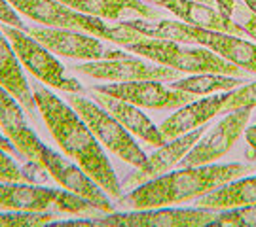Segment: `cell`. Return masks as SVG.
Returning <instances> with one entry per match:
<instances>
[{"label": "cell", "mask_w": 256, "mask_h": 227, "mask_svg": "<svg viewBox=\"0 0 256 227\" xmlns=\"http://www.w3.org/2000/svg\"><path fill=\"white\" fill-rule=\"evenodd\" d=\"M0 23L10 25V27L21 28V30H25V28H27L25 25H23L21 17L18 15L16 8L10 4L8 0H0Z\"/></svg>", "instance_id": "4316f807"}, {"label": "cell", "mask_w": 256, "mask_h": 227, "mask_svg": "<svg viewBox=\"0 0 256 227\" xmlns=\"http://www.w3.org/2000/svg\"><path fill=\"white\" fill-rule=\"evenodd\" d=\"M74 72L84 74L93 80L104 82H138V80H160V82H174L180 72L167 68L164 64H152L135 57H120V59H102V61H86L74 66Z\"/></svg>", "instance_id": "9c48e42d"}, {"label": "cell", "mask_w": 256, "mask_h": 227, "mask_svg": "<svg viewBox=\"0 0 256 227\" xmlns=\"http://www.w3.org/2000/svg\"><path fill=\"white\" fill-rule=\"evenodd\" d=\"M239 27L243 28L245 36L252 38L256 42V15L250 9H239Z\"/></svg>", "instance_id": "83f0119b"}, {"label": "cell", "mask_w": 256, "mask_h": 227, "mask_svg": "<svg viewBox=\"0 0 256 227\" xmlns=\"http://www.w3.org/2000/svg\"><path fill=\"white\" fill-rule=\"evenodd\" d=\"M0 85L6 87L19 100V104L32 116V112L36 110L34 93L30 91V85L21 70L18 55L14 51L8 36L2 32V28H0Z\"/></svg>", "instance_id": "ffe728a7"}, {"label": "cell", "mask_w": 256, "mask_h": 227, "mask_svg": "<svg viewBox=\"0 0 256 227\" xmlns=\"http://www.w3.org/2000/svg\"><path fill=\"white\" fill-rule=\"evenodd\" d=\"M243 80L245 78H236V76H226V74H192L188 78L174 80L169 87L198 97V95H212V93L234 91L241 87Z\"/></svg>", "instance_id": "7402d4cb"}, {"label": "cell", "mask_w": 256, "mask_h": 227, "mask_svg": "<svg viewBox=\"0 0 256 227\" xmlns=\"http://www.w3.org/2000/svg\"><path fill=\"white\" fill-rule=\"evenodd\" d=\"M248 119H250V110L247 108L228 112L226 118L220 119L202 140H198L190 148V152L178 161V165L182 169H188V167L210 165L222 159L239 140L241 133H245Z\"/></svg>", "instance_id": "ba28073f"}, {"label": "cell", "mask_w": 256, "mask_h": 227, "mask_svg": "<svg viewBox=\"0 0 256 227\" xmlns=\"http://www.w3.org/2000/svg\"><path fill=\"white\" fill-rule=\"evenodd\" d=\"M256 108V82H248L247 85H241L236 91H228V99L222 112H234V110Z\"/></svg>", "instance_id": "d4e9b609"}, {"label": "cell", "mask_w": 256, "mask_h": 227, "mask_svg": "<svg viewBox=\"0 0 256 227\" xmlns=\"http://www.w3.org/2000/svg\"><path fill=\"white\" fill-rule=\"evenodd\" d=\"M59 2L74 11L104 19V21H120L128 17H162L160 11L152 9L142 0H59Z\"/></svg>", "instance_id": "d6986e66"}, {"label": "cell", "mask_w": 256, "mask_h": 227, "mask_svg": "<svg viewBox=\"0 0 256 227\" xmlns=\"http://www.w3.org/2000/svg\"><path fill=\"white\" fill-rule=\"evenodd\" d=\"M36 161L46 169V173L50 174L61 188L72 191V193H78V195L86 197L88 201H92L93 205L99 210H102L104 214L114 212V207H112L110 201L104 197V191H102L88 174L84 173L78 165L70 163L68 159H64L63 155H59L57 152H54L50 146H46V144L40 146Z\"/></svg>", "instance_id": "7c38bea8"}, {"label": "cell", "mask_w": 256, "mask_h": 227, "mask_svg": "<svg viewBox=\"0 0 256 227\" xmlns=\"http://www.w3.org/2000/svg\"><path fill=\"white\" fill-rule=\"evenodd\" d=\"M228 99V91L220 93V95H209L207 99L202 100H192L188 104H184L180 108H176L173 116L165 119L160 125V131L164 135L165 140H173L176 136L186 135L190 131L203 127L207 121L214 118L216 114L222 112L224 104Z\"/></svg>", "instance_id": "9a60e30c"}, {"label": "cell", "mask_w": 256, "mask_h": 227, "mask_svg": "<svg viewBox=\"0 0 256 227\" xmlns=\"http://www.w3.org/2000/svg\"><path fill=\"white\" fill-rule=\"evenodd\" d=\"M0 210L19 212H64L82 218H101L99 210L92 201L68 190L40 188L27 182H0Z\"/></svg>", "instance_id": "3957f363"}, {"label": "cell", "mask_w": 256, "mask_h": 227, "mask_svg": "<svg viewBox=\"0 0 256 227\" xmlns=\"http://www.w3.org/2000/svg\"><path fill=\"white\" fill-rule=\"evenodd\" d=\"M245 140L248 142V146L256 152V123L250 127H245Z\"/></svg>", "instance_id": "f546056e"}, {"label": "cell", "mask_w": 256, "mask_h": 227, "mask_svg": "<svg viewBox=\"0 0 256 227\" xmlns=\"http://www.w3.org/2000/svg\"><path fill=\"white\" fill-rule=\"evenodd\" d=\"M16 8V11L23 13L25 17L40 23L42 27L54 28H74L86 32L88 17L86 13L66 8L59 0H8Z\"/></svg>", "instance_id": "e0dca14e"}, {"label": "cell", "mask_w": 256, "mask_h": 227, "mask_svg": "<svg viewBox=\"0 0 256 227\" xmlns=\"http://www.w3.org/2000/svg\"><path fill=\"white\" fill-rule=\"evenodd\" d=\"M92 91L131 102L138 108L150 110H176L196 99L190 93H182V91H176L173 87H165L160 80H138V82L93 85Z\"/></svg>", "instance_id": "8fae6325"}, {"label": "cell", "mask_w": 256, "mask_h": 227, "mask_svg": "<svg viewBox=\"0 0 256 227\" xmlns=\"http://www.w3.org/2000/svg\"><path fill=\"white\" fill-rule=\"evenodd\" d=\"M25 32L36 38L40 44H44L52 53L78 59V61H102V59H120L128 53L106 49L97 40V36H92L82 30L74 28H25Z\"/></svg>", "instance_id": "30bf717a"}, {"label": "cell", "mask_w": 256, "mask_h": 227, "mask_svg": "<svg viewBox=\"0 0 256 227\" xmlns=\"http://www.w3.org/2000/svg\"><path fill=\"white\" fill-rule=\"evenodd\" d=\"M218 210L209 209H144L133 212H110L101 218L54 222L52 227H203L212 222Z\"/></svg>", "instance_id": "5b68a950"}, {"label": "cell", "mask_w": 256, "mask_h": 227, "mask_svg": "<svg viewBox=\"0 0 256 227\" xmlns=\"http://www.w3.org/2000/svg\"><path fill=\"white\" fill-rule=\"evenodd\" d=\"M245 6L256 15V0H245Z\"/></svg>", "instance_id": "1f68e13d"}, {"label": "cell", "mask_w": 256, "mask_h": 227, "mask_svg": "<svg viewBox=\"0 0 256 227\" xmlns=\"http://www.w3.org/2000/svg\"><path fill=\"white\" fill-rule=\"evenodd\" d=\"M250 171L252 167L241 163H210L188 169L180 167L174 173H165L156 180H150L128 191L118 199V207L129 210H144L190 203Z\"/></svg>", "instance_id": "7a4b0ae2"}, {"label": "cell", "mask_w": 256, "mask_h": 227, "mask_svg": "<svg viewBox=\"0 0 256 227\" xmlns=\"http://www.w3.org/2000/svg\"><path fill=\"white\" fill-rule=\"evenodd\" d=\"M34 100L48 129L59 148L82 169L110 197H122V186L114 173L102 144L68 102H63L55 93L42 85H34Z\"/></svg>", "instance_id": "6da1fadb"}, {"label": "cell", "mask_w": 256, "mask_h": 227, "mask_svg": "<svg viewBox=\"0 0 256 227\" xmlns=\"http://www.w3.org/2000/svg\"><path fill=\"white\" fill-rule=\"evenodd\" d=\"M209 227H256V205L218 210Z\"/></svg>", "instance_id": "603a6c76"}, {"label": "cell", "mask_w": 256, "mask_h": 227, "mask_svg": "<svg viewBox=\"0 0 256 227\" xmlns=\"http://www.w3.org/2000/svg\"><path fill=\"white\" fill-rule=\"evenodd\" d=\"M0 28L12 42V47L18 55L19 63L36 80L50 87L64 91V93H76V95L82 93L84 87L80 85V82L66 74V68L59 63V59H55V55L44 44H40L36 38H32L21 28L10 27V25H4Z\"/></svg>", "instance_id": "52a82bcc"}, {"label": "cell", "mask_w": 256, "mask_h": 227, "mask_svg": "<svg viewBox=\"0 0 256 227\" xmlns=\"http://www.w3.org/2000/svg\"><path fill=\"white\" fill-rule=\"evenodd\" d=\"M198 2H203V4H209V6H214V0H198Z\"/></svg>", "instance_id": "d6a6232c"}, {"label": "cell", "mask_w": 256, "mask_h": 227, "mask_svg": "<svg viewBox=\"0 0 256 227\" xmlns=\"http://www.w3.org/2000/svg\"><path fill=\"white\" fill-rule=\"evenodd\" d=\"M142 2H146V4H154V0H142Z\"/></svg>", "instance_id": "836d02e7"}, {"label": "cell", "mask_w": 256, "mask_h": 227, "mask_svg": "<svg viewBox=\"0 0 256 227\" xmlns=\"http://www.w3.org/2000/svg\"><path fill=\"white\" fill-rule=\"evenodd\" d=\"M154 6L169 9L182 23H188L194 27L245 36L243 28L239 27L234 19L222 17L216 6H209V4H203L198 0H154Z\"/></svg>", "instance_id": "2e32d148"}, {"label": "cell", "mask_w": 256, "mask_h": 227, "mask_svg": "<svg viewBox=\"0 0 256 227\" xmlns=\"http://www.w3.org/2000/svg\"><path fill=\"white\" fill-rule=\"evenodd\" d=\"M92 95L95 102L99 106H102L108 114H112L133 136H138L140 140H144L150 146H164L167 142L164 135H162L160 127H156L154 123L150 121V118H146L138 110V106L131 104V102H126V100L108 97V95H102V93H97V91H92Z\"/></svg>", "instance_id": "ac0fdd59"}, {"label": "cell", "mask_w": 256, "mask_h": 227, "mask_svg": "<svg viewBox=\"0 0 256 227\" xmlns=\"http://www.w3.org/2000/svg\"><path fill=\"white\" fill-rule=\"evenodd\" d=\"M6 154L8 152L0 148V182H27L28 184V176L25 174V171L19 169L14 163V159H10Z\"/></svg>", "instance_id": "484cf974"}, {"label": "cell", "mask_w": 256, "mask_h": 227, "mask_svg": "<svg viewBox=\"0 0 256 227\" xmlns=\"http://www.w3.org/2000/svg\"><path fill=\"white\" fill-rule=\"evenodd\" d=\"M0 148L4 150V152H8V154H16L18 150H16V146L10 142V138L4 133H2V129H0Z\"/></svg>", "instance_id": "4dcf8cb0"}, {"label": "cell", "mask_w": 256, "mask_h": 227, "mask_svg": "<svg viewBox=\"0 0 256 227\" xmlns=\"http://www.w3.org/2000/svg\"><path fill=\"white\" fill-rule=\"evenodd\" d=\"M205 135V129L200 127L196 131H190L186 135H180L173 138V140H167L164 146H158L154 154L146 157L142 163L135 167L131 173L126 176V180L122 182V191H131L146 184L150 180H156L160 176H164L165 173H169L174 165H178V161L182 159L184 155L190 152L192 148L202 136Z\"/></svg>", "instance_id": "4fadbf2b"}, {"label": "cell", "mask_w": 256, "mask_h": 227, "mask_svg": "<svg viewBox=\"0 0 256 227\" xmlns=\"http://www.w3.org/2000/svg\"><path fill=\"white\" fill-rule=\"evenodd\" d=\"M247 205H256V176L236 178L196 199L198 209L209 210H226L236 209V207H247Z\"/></svg>", "instance_id": "44dd1931"}, {"label": "cell", "mask_w": 256, "mask_h": 227, "mask_svg": "<svg viewBox=\"0 0 256 227\" xmlns=\"http://www.w3.org/2000/svg\"><path fill=\"white\" fill-rule=\"evenodd\" d=\"M19 100L6 87L0 85V129L16 146L18 154L28 161H36L42 140L28 127Z\"/></svg>", "instance_id": "5bb4252c"}, {"label": "cell", "mask_w": 256, "mask_h": 227, "mask_svg": "<svg viewBox=\"0 0 256 227\" xmlns=\"http://www.w3.org/2000/svg\"><path fill=\"white\" fill-rule=\"evenodd\" d=\"M57 220L55 212H19L10 210L0 214V227H46Z\"/></svg>", "instance_id": "cb8c5ba5"}, {"label": "cell", "mask_w": 256, "mask_h": 227, "mask_svg": "<svg viewBox=\"0 0 256 227\" xmlns=\"http://www.w3.org/2000/svg\"><path fill=\"white\" fill-rule=\"evenodd\" d=\"M66 102L86 121V125L95 135V138L116 157H120L122 161L133 165V167H138L146 159V155L137 146L133 135L97 102L78 97L76 93H68Z\"/></svg>", "instance_id": "8992f818"}, {"label": "cell", "mask_w": 256, "mask_h": 227, "mask_svg": "<svg viewBox=\"0 0 256 227\" xmlns=\"http://www.w3.org/2000/svg\"><path fill=\"white\" fill-rule=\"evenodd\" d=\"M126 49L140 57H146L158 64L186 74H226L236 78H245V72L236 64L212 53L207 47H182L178 42L142 38L135 44L126 45Z\"/></svg>", "instance_id": "277c9868"}, {"label": "cell", "mask_w": 256, "mask_h": 227, "mask_svg": "<svg viewBox=\"0 0 256 227\" xmlns=\"http://www.w3.org/2000/svg\"><path fill=\"white\" fill-rule=\"evenodd\" d=\"M214 6L220 11V15L226 19H232L234 8H236V0H214Z\"/></svg>", "instance_id": "f1b7e54d"}]
</instances>
